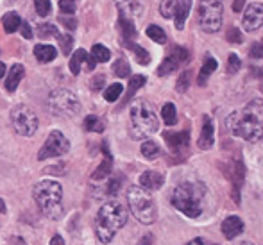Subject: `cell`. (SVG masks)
I'll use <instances>...</instances> for the list:
<instances>
[{"mask_svg": "<svg viewBox=\"0 0 263 245\" xmlns=\"http://www.w3.org/2000/svg\"><path fill=\"white\" fill-rule=\"evenodd\" d=\"M49 106L58 113H66V115H77L81 111V102L76 97V93H72L70 90L65 88H58L49 95Z\"/></svg>", "mask_w": 263, "mask_h": 245, "instance_id": "9", "label": "cell"}, {"mask_svg": "<svg viewBox=\"0 0 263 245\" xmlns=\"http://www.w3.org/2000/svg\"><path fill=\"white\" fill-rule=\"evenodd\" d=\"M217 70V61H215L211 55H208V59L204 61V65H202L201 68V73H199V79H197V84L199 86H204L206 83H208L210 76Z\"/></svg>", "mask_w": 263, "mask_h": 245, "instance_id": "24", "label": "cell"}, {"mask_svg": "<svg viewBox=\"0 0 263 245\" xmlns=\"http://www.w3.org/2000/svg\"><path fill=\"white\" fill-rule=\"evenodd\" d=\"M118 184H120V181H111L109 183V188H107V195H115L118 192Z\"/></svg>", "mask_w": 263, "mask_h": 245, "instance_id": "46", "label": "cell"}, {"mask_svg": "<svg viewBox=\"0 0 263 245\" xmlns=\"http://www.w3.org/2000/svg\"><path fill=\"white\" fill-rule=\"evenodd\" d=\"M186 245H217V243H210L202 238H195V240H192V242H188Z\"/></svg>", "mask_w": 263, "mask_h": 245, "instance_id": "47", "label": "cell"}, {"mask_svg": "<svg viewBox=\"0 0 263 245\" xmlns=\"http://www.w3.org/2000/svg\"><path fill=\"white\" fill-rule=\"evenodd\" d=\"M242 24H243V29L249 32L261 29V25H263V6L261 4L256 2V4H251V6L247 7Z\"/></svg>", "mask_w": 263, "mask_h": 245, "instance_id": "12", "label": "cell"}, {"mask_svg": "<svg viewBox=\"0 0 263 245\" xmlns=\"http://www.w3.org/2000/svg\"><path fill=\"white\" fill-rule=\"evenodd\" d=\"M206 190L197 181H183L172 192V204L188 218H197L204 210Z\"/></svg>", "mask_w": 263, "mask_h": 245, "instance_id": "3", "label": "cell"}, {"mask_svg": "<svg viewBox=\"0 0 263 245\" xmlns=\"http://www.w3.org/2000/svg\"><path fill=\"white\" fill-rule=\"evenodd\" d=\"M159 13L163 18H172L174 14V0H163L159 6Z\"/></svg>", "mask_w": 263, "mask_h": 245, "instance_id": "39", "label": "cell"}, {"mask_svg": "<svg viewBox=\"0 0 263 245\" xmlns=\"http://www.w3.org/2000/svg\"><path fill=\"white\" fill-rule=\"evenodd\" d=\"M122 91H124V86H122V84H118V83L109 84L104 91V99L107 102H115V100H118V97L122 95Z\"/></svg>", "mask_w": 263, "mask_h": 245, "instance_id": "32", "label": "cell"}, {"mask_svg": "<svg viewBox=\"0 0 263 245\" xmlns=\"http://www.w3.org/2000/svg\"><path fill=\"white\" fill-rule=\"evenodd\" d=\"M165 140L168 142V145L172 150H179V148L186 147V143L190 142V133L183 131V133H166Z\"/></svg>", "mask_w": 263, "mask_h": 245, "instance_id": "18", "label": "cell"}, {"mask_svg": "<svg viewBox=\"0 0 263 245\" xmlns=\"http://www.w3.org/2000/svg\"><path fill=\"white\" fill-rule=\"evenodd\" d=\"M50 245H65V240L61 238V236H52V238H50Z\"/></svg>", "mask_w": 263, "mask_h": 245, "instance_id": "48", "label": "cell"}, {"mask_svg": "<svg viewBox=\"0 0 263 245\" xmlns=\"http://www.w3.org/2000/svg\"><path fill=\"white\" fill-rule=\"evenodd\" d=\"M226 40H228L229 43H242V32L238 31L236 27H231V29H228V34H226Z\"/></svg>", "mask_w": 263, "mask_h": 245, "instance_id": "42", "label": "cell"}, {"mask_svg": "<svg viewBox=\"0 0 263 245\" xmlns=\"http://www.w3.org/2000/svg\"><path fill=\"white\" fill-rule=\"evenodd\" d=\"M242 7H243V0H235V2H233V11H236V13L242 11Z\"/></svg>", "mask_w": 263, "mask_h": 245, "instance_id": "49", "label": "cell"}, {"mask_svg": "<svg viewBox=\"0 0 263 245\" xmlns=\"http://www.w3.org/2000/svg\"><path fill=\"white\" fill-rule=\"evenodd\" d=\"M70 150V142L63 133L52 131L47 136L43 147L38 152V159L40 161H45L49 158H58V156H65Z\"/></svg>", "mask_w": 263, "mask_h": 245, "instance_id": "10", "label": "cell"}, {"mask_svg": "<svg viewBox=\"0 0 263 245\" xmlns=\"http://www.w3.org/2000/svg\"><path fill=\"white\" fill-rule=\"evenodd\" d=\"M147 36H149L153 42L159 43V45L166 43V34L159 25H149V27H147Z\"/></svg>", "mask_w": 263, "mask_h": 245, "instance_id": "31", "label": "cell"}, {"mask_svg": "<svg viewBox=\"0 0 263 245\" xmlns=\"http://www.w3.org/2000/svg\"><path fill=\"white\" fill-rule=\"evenodd\" d=\"M127 204L136 220H140L142 224L149 225L156 222L158 208L154 204V199L151 197V192H145L140 186H131L127 190Z\"/></svg>", "mask_w": 263, "mask_h": 245, "instance_id": "5", "label": "cell"}, {"mask_svg": "<svg viewBox=\"0 0 263 245\" xmlns=\"http://www.w3.org/2000/svg\"><path fill=\"white\" fill-rule=\"evenodd\" d=\"M11 124H13L14 131L22 136H32L38 129V117L32 111V107L20 104L11 111Z\"/></svg>", "mask_w": 263, "mask_h": 245, "instance_id": "8", "label": "cell"}, {"mask_svg": "<svg viewBox=\"0 0 263 245\" xmlns=\"http://www.w3.org/2000/svg\"><path fill=\"white\" fill-rule=\"evenodd\" d=\"M34 7L40 16H49L52 11V2L50 0H34Z\"/></svg>", "mask_w": 263, "mask_h": 245, "instance_id": "36", "label": "cell"}, {"mask_svg": "<svg viewBox=\"0 0 263 245\" xmlns=\"http://www.w3.org/2000/svg\"><path fill=\"white\" fill-rule=\"evenodd\" d=\"M88 55H90V54H88L86 50H83V49L76 50L72 54V58H70V72H72L73 76H79V72L83 70V66L86 65Z\"/></svg>", "mask_w": 263, "mask_h": 245, "instance_id": "22", "label": "cell"}, {"mask_svg": "<svg viewBox=\"0 0 263 245\" xmlns=\"http://www.w3.org/2000/svg\"><path fill=\"white\" fill-rule=\"evenodd\" d=\"M20 31H22V36H24L25 40H31L32 38V31H31V25L27 24V22H22L20 24Z\"/></svg>", "mask_w": 263, "mask_h": 245, "instance_id": "44", "label": "cell"}, {"mask_svg": "<svg viewBox=\"0 0 263 245\" xmlns=\"http://www.w3.org/2000/svg\"><path fill=\"white\" fill-rule=\"evenodd\" d=\"M228 125L235 136L247 140L251 143H256L261 140L263 133V106L260 100L247 104L243 109L235 111L229 115Z\"/></svg>", "mask_w": 263, "mask_h": 245, "instance_id": "1", "label": "cell"}, {"mask_svg": "<svg viewBox=\"0 0 263 245\" xmlns=\"http://www.w3.org/2000/svg\"><path fill=\"white\" fill-rule=\"evenodd\" d=\"M117 6L118 9H120V14H124V16H138L140 13H142V4L138 2V0H117Z\"/></svg>", "mask_w": 263, "mask_h": 245, "instance_id": "19", "label": "cell"}, {"mask_svg": "<svg viewBox=\"0 0 263 245\" xmlns=\"http://www.w3.org/2000/svg\"><path fill=\"white\" fill-rule=\"evenodd\" d=\"M142 154L145 156L147 159H154L159 154V147L156 142L153 140H147V142L142 143Z\"/></svg>", "mask_w": 263, "mask_h": 245, "instance_id": "33", "label": "cell"}, {"mask_svg": "<svg viewBox=\"0 0 263 245\" xmlns=\"http://www.w3.org/2000/svg\"><path fill=\"white\" fill-rule=\"evenodd\" d=\"M102 83H104V77H102V76H97L93 81H91V90H101Z\"/></svg>", "mask_w": 263, "mask_h": 245, "instance_id": "45", "label": "cell"}, {"mask_svg": "<svg viewBox=\"0 0 263 245\" xmlns=\"http://www.w3.org/2000/svg\"><path fill=\"white\" fill-rule=\"evenodd\" d=\"M4 73H6V65H4V63L0 61V79L4 77Z\"/></svg>", "mask_w": 263, "mask_h": 245, "instance_id": "52", "label": "cell"}, {"mask_svg": "<svg viewBox=\"0 0 263 245\" xmlns=\"http://www.w3.org/2000/svg\"><path fill=\"white\" fill-rule=\"evenodd\" d=\"M161 118L166 125H176L177 122V111H176V106L172 102L165 104L161 109Z\"/></svg>", "mask_w": 263, "mask_h": 245, "instance_id": "27", "label": "cell"}, {"mask_svg": "<svg viewBox=\"0 0 263 245\" xmlns=\"http://www.w3.org/2000/svg\"><path fill=\"white\" fill-rule=\"evenodd\" d=\"M145 84V77L143 76H136V77H131V81H129V90H127V93H125V100L122 102V106H124L127 100H131L133 99V95L136 93V91L140 90V88Z\"/></svg>", "mask_w": 263, "mask_h": 245, "instance_id": "28", "label": "cell"}, {"mask_svg": "<svg viewBox=\"0 0 263 245\" xmlns=\"http://www.w3.org/2000/svg\"><path fill=\"white\" fill-rule=\"evenodd\" d=\"M111 166H113V158H111L109 154H106L104 159H102V163L99 165V168L95 170L93 174H91V179H93V181L106 179V177L111 174Z\"/></svg>", "mask_w": 263, "mask_h": 245, "instance_id": "25", "label": "cell"}, {"mask_svg": "<svg viewBox=\"0 0 263 245\" xmlns=\"http://www.w3.org/2000/svg\"><path fill=\"white\" fill-rule=\"evenodd\" d=\"M242 63H240V58L236 54H229V59H228V72L229 73H235L240 70Z\"/></svg>", "mask_w": 263, "mask_h": 245, "instance_id": "41", "label": "cell"}, {"mask_svg": "<svg viewBox=\"0 0 263 245\" xmlns=\"http://www.w3.org/2000/svg\"><path fill=\"white\" fill-rule=\"evenodd\" d=\"M59 7L65 14H73L77 9V2L76 0H59Z\"/></svg>", "mask_w": 263, "mask_h": 245, "instance_id": "40", "label": "cell"}, {"mask_svg": "<svg viewBox=\"0 0 263 245\" xmlns=\"http://www.w3.org/2000/svg\"><path fill=\"white\" fill-rule=\"evenodd\" d=\"M127 222V210L120 200H107L95 217V235L102 243H109Z\"/></svg>", "mask_w": 263, "mask_h": 245, "instance_id": "2", "label": "cell"}, {"mask_svg": "<svg viewBox=\"0 0 263 245\" xmlns=\"http://www.w3.org/2000/svg\"><path fill=\"white\" fill-rule=\"evenodd\" d=\"M84 129L90 133H102L104 131V122L97 117V115H90L84 120Z\"/></svg>", "mask_w": 263, "mask_h": 245, "instance_id": "30", "label": "cell"}, {"mask_svg": "<svg viewBox=\"0 0 263 245\" xmlns=\"http://www.w3.org/2000/svg\"><path fill=\"white\" fill-rule=\"evenodd\" d=\"M124 45L136 55V61H138L140 65H149V63H151V54H149V52H147L145 49H142L140 45H136L135 42H124Z\"/></svg>", "mask_w": 263, "mask_h": 245, "instance_id": "26", "label": "cell"}, {"mask_svg": "<svg viewBox=\"0 0 263 245\" xmlns=\"http://www.w3.org/2000/svg\"><path fill=\"white\" fill-rule=\"evenodd\" d=\"M40 211L50 220H59L65 211L63 208V188L55 181H40L32 190Z\"/></svg>", "mask_w": 263, "mask_h": 245, "instance_id": "4", "label": "cell"}, {"mask_svg": "<svg viewBox=\"0 0 263 245\" xmlns=\"http://www.w3.org/2000/svg\"><path fill=\"white\" fill-rule=\"evenodd\" d=\"M113 72H115V76L122 77V79H124V77H127L129 72H131V68H129V63L125 61V59H118V61H115Z\"/></svg>", "mask_w": 263, "mask_h": 245, "instance_id": "34", "label": "cell"}, {"mask_svg": "<svg viewBox=\"0 0 263 245\" xmlns=\"http://www.w3.org/2000/svg\"><path fill=\"white\" fill-rule=\"evenodd\" d=\"M199 25L204 32H218L224 20V4L222 0H201L197 9Z\"/></svg>", "mask_w": 263, "mask_h": 245, "instance_id": "7", "label": "cell"}, {"mask_svg": "<svg viewBox=\"0 0 263 245\" xmlns=\"http://www.w3.org/2000/svg\"><path fill=\"white\" fill-rule=\"evenodd\" d=\"M11 245H25V242L20 236H13V238H11Z\"/></svg>", "mask_w": 263, "mask_h": 245, "instance_id": "50", "label": "cell"}, {"mask_svg": "<svg viewBox=\"0 0 263 245\" xmlns=\"http://www.w3.org/2000/svg\"><path fill=\"white\" fill-rule=\"evenodd\" d=\"M151 240H153L151 236H145V238L142 240V243H140V245H151Z\"/></svg>", "mask_w": 263, "mask_h": 245, "instance_id": "53", "label": "cell"}, {"mask_svg": "<svg viewBox=\"0 0 263 245\" xmlns=\"http://www.w3.org/2000/svg\"><path fill=\"white\" fill-rule=\"evenodd\" d=\"M36 32H38L40 38H50V36H58V29H55L54 25H50V24H42Z\"/></svg>", "mask_w": 263, "mask_h": 245, "instance_id": "38", "label": "cell"}, {"mask_svg": "<svg viewBox=\"0 0 263 245\" xmlns=\"http://www.w3.org/2000/svg\"><path fill=\"white\" fill-rule=\"evenodd\" d=\"M120 31H122V40L124 42H133V40L138 36V32H136V27H135V22H133V18L129 16H124V14H120Z\"/></svg>", "mask_w": 263, "mask_h": 245, "instance_id": "20", "label": "cell"}, {"mask_svg": "<svg viewBox=\"0 0 263 245\" xmlns=\"http://www.w3.org/2000/svg\"><path fill=\"white\" fill-rule=\"evenodd\" d=\"M24 73H25V70H24V66H22V65H13V66H11V70L7 72L6 84H4L6 91L13 93V91L18 88V84H20V81L24 79Z\"/></svg>", "mask_w": 263, "mask_h": 245, "instance_id": "16", "label": "cell"}, {"mask_svg": "<svg viewBox=\"0 0 263 245\" xmlns=\"http://www.w3.org/2000/svg\"><path fill=\"white\" fill-rule=\"evenodd\" d=\"M192 9V0H174V24H176V29H183L184 24H186V18L190 14Z\"/></svg>", "mask_w": 263, "mask_h": 245, "instance_id": "14", "label": "cell"}, {"mask_svg": "<svg viewBox=\"0 0 263 245\" xmlns=\"http://www.w3.org/2000/svg\"><path fill=\"white\" fill-rule=\"evenodd\" d=\"M249 54H251V58H256V59H260L261 55H263V47H261V43H260V42H256V43H254V45H253V49H251Z\"/></svg>", "mask_w": 263, "mask_h": 245, "instance_id": "43", "label": "cell"}, {"mask_svg": "<svg viewBox=\"0 0 263 245\" xmlns=\"http://www.w3.org/2000/svg\"><path fill=\"white\" fill-rule=\"evenodd\" d=\"M190 83H192V72L190 70H184V72L179 76V79H177L176 90L179 91V93H184V91L188 90V86H190Z\"/></svg>", "mask_w": 263, "mask_h": 245, "instance_id": "35", "label": "cell"}, {"mask_svg": "<svg viewBox=\"0 0 263 245\" xmlns=\"http://www.w3.org/2000/svg\"><path fill=\"white\" fill-rule=\"evenodd\" d=\"M222 229V235L226 236L228 240H235L238 235H242L243 231V222L240 217H236V215H231V217H228L224 222H222L220 225Z\"/></svg>", "mask_w": 263, "mask_h": 245, "instance_id": "15", "label": "cell"}, {"mask_svg": "<svg viewBox=\"0 0 263 245\" xmlns=\"http://www.w3.org/2000/svg\"><path fill=\"white\" fill-rule=\"evenodd\" d=\"M131 125L135 138H147L158 131L159 122L153 107L143 100H138L131 107Z\"/></svg>", "mask_w": 263, "mask_h": 245, "instance_id": "6", "label": "cell"}, {"mask_svg": "<svg viewBox=\"0 0 263 245\" xmlns=\"http://www.w3.org/2000/svg\"><path fill=\"white\" fill-rule=\"evenodd\" d=\"M238 245H253V243H249V242H242V243H238Z\"/></svg>", "mask_w": 263, "mask_h": 245, "instance_id": "54", "label": "cell"}, {"mask_svg": "<svg viewBox=\"0 0 263 245\" xmlns=\"http://www.w3.org/2000/svg\"><path fill=\"white\" fill-rule=\"evenodd\" d=\"M213 138H215V131H213V124L208 117H204V124H202V131H201V136H199V148L206 150L213 145Z\"/></svg>", "mask_w": 263, "mask_h": 245, "instance_id": "17", "label": "cell"}, {"mask_svg": "<svg viewBox=\"0 0 263 245\" xmlns=\"http://www.w3.org/2000/svg\"><path fill=\"white\" fill-rule=\"evenodd\" d=\"M55 38L59 40V45H61V50H63V54H70V50H72V36L70 34H59L58 32V36H55Z\"/></svg>", "mask_w": 263, "mask_h": 245, "instance_id": "37", "label": "cell"}, {"mask_svg": "<svg viewBox=\"0 0 263 245\" xmlns=\"http://www.w3.org/2000/svg\"><path fill=\"white\" fill-rule=\"evenodd\" d=\"M20 24H22V18L18 16L16 11H9V13L4 14L2 25H4V31H6L7 34H13V32H16L18 29H20Z\"/></svg>", "mask_w": 263, "mask_h": 245, "instance_id": "23", "label": "cell"}, {"mask_svg": "<svg viewBox=\"0 0 263 245\" xmlns=\"http://www.w3.org/2000/svg\"><path fill=\"white\" fill-rule=\"evenodd\" d=\"M91 58L95 59V63H107L111 58V52L107 47L101 45V43H97V45H93V49H91Z\"/></svg>", "mask_w": 263, "mask_h": 245, "instance_id": "29", "label": "cell"}, {"mask_svg": "<svg viewBox=\"0 0 263 245\" xmlns=\"http://www.w3.org/2000/svg\"><path fill=\"white\" fill-rule=\"evenodd\" d=\"M188 58H190V54H188L186 49H183V47H174V49L168 52V55L165 58V61L159 65L158 76L165 77V76H168V73L176 72L181 65H184V63L188 61Z\"/></svg>", "mask_w": 263, "mask_h": 245, "instance_id": "11", "label": "cell"}, {"mask_svg": "<svg viewBox=\"0 0 263 245\" xmlns=\"http://www.w3.org/2000/svg\"><path fill=\"white\" fill-rule=\"evenodd\" d=\"M34 55L40 63H50L55 59L58 55V50L52 45H47V43H40V45L34 47Z\"/></svg>", "mask_w": 263, "mask_h": 245, "instance_id": "21", "label": "cell"}, {"mask_svg": "<svg viewBox=\"0 0 263 245\" xmlns=\"http://www.w3.org/2000/svg\"><path fill=\"white\" fill-rule=\"evenodd\" d=\"M163 183H165V177L156 170H147L140 176V188H143L145 192H156L163 186Z\"/></svg>", "mask_w": 263, "mask_h": 245, "instance_id": "13", "label": "cell"}, {"mask_svg": "<svg viewBox=\"0 0 263 245\" xmlns=\"http://www.w3.org/2000/svg\"><path fill=\"white\" fill-rule=\"evenodd\" d=\"M6 210H7L6 202H4V200L0 199V215H4V213H6Z\"/></svg>", "mask_w": 263, "mask_h": 245, "instance_id": "51", "label": "cell"}]
</instances>
